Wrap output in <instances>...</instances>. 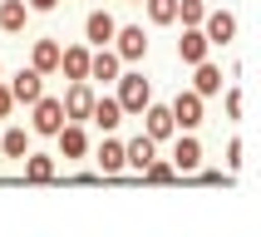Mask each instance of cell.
Wrapping results in <instances>:
<instances>
[{
  "instance_id": "cell-9",
  "label": "cell",
  "mask_w": 261,
  "mask_h": 237,
  "mask_svg": "<svg viewBox=\"0 0 261 237\" xmlns=\"http://www.w3.org/2000/svg\"><path fill=\"white\" fill-rule=\"evenodd\" d=\"M173 168H177V178L202 168V144H197V133H192V129L177 138V148H173Z\"/></svg>"
},
{
  "instance_id": "cell-21",
  "label": "cell",
  "mask_w": 261,
  "mask_h": 237,
  "mask_svg": "<svg viewBox=\"0 0 261 237\" xmlns=\"http://www.w3.org/2000/svg\"><path fill=\"white\" fill-rule=\"evenodd\" d=\"M25 20H30V5H25V0H0V30H5V35H20Z\"/></svg>"
},
{
  "instance_id": "cell-25",
  "label": "cell",
  "mask_w": 261,
  "mask_h": 237,
  "mask_svg": "<svg viewBox=\"0 0 261 237\" xmlns=\"http://www.w3.org/2000/svg\"><path fill=\"white\" fill-rule=\"evenodd\" d=\"M143 178H148V183H173V178H177V168H173V158H168V163H163V158H153V163L143 168Z\"/></svg>"
},
{
  "instance_id": "cell-6",
  "label": "cell",
  "mask_w": 261,
  "mask_h": 237,
  "mask_svg": "<svg viewBox=\"0 0 261 237\" xmlns=\"http://www.w3.org/2000/svg\"><path fill=\"white\" fill-rule=\"evenodd\" d=\"M138 118H143V133L153 138V144H163V138H173V133H177L173 114H168V104H153V99H148V109H143Z\"/></svg>"
},
{
  "instance_id": "cell-14",
  "label": "cell",
  "mask_w": 261,
  "mask_h": 237,
  "mask_svg": "<svg viewBox=\"0 0 261 237\" xmlns=\"http://www.w3.org/2000/svg\"><path fill=\"white\" fill-rule=\"evenodd\" d=\"M59 50H64L59 40H35V50H30V69H40L44 79L59 74Z\"/></svg>"
},
{
  "instance_id": "cell-1",
  "label": "cell",
  "mask_w": 261,
  "mask_h": 237,
  "mask_svg": "<svg viewBox=\"0 0 261 237\" xmlns=\"http://www.w3.org/2000/svg\"><path fill=\"white\" fill-rule=\"evenodd\" d=\"M114 99H118L123 114L138 118V114L148 109V99H153V84H148L143 74H118V94H114Z\"/></svg>"
},
{
  "instance_id": "cell-11",
  "label": "cell",
  "mask_w": 261,
  "mask_h": 237,
  "mask_svg": "<svg viewBox=\"0 0 261 237\" xmlns=\"http://www.w3.org/2000/svg\"><path fill=\"white\" fill-rule=\"evenodd\" d=\"M114 30H118V20H114L109 10H89V15H84V40L94 44V50L114 40Z\"/></svg>"
},
{
  "instance_id": "cell-5",
  "label": "cell",
  "mask_w": 261,
  "mask_h": 237,
  "mask_svg": "<svg viewBox=\"0 0 261 237\" xmlns=\"http://www.w3.org/2000/svg\"><path fill=\"white\" fill-rule=\"evenodd\" d=\"M64 118H74V124H84L89 109H94V84L89 79H69V89H64Z\"/></svg>"
},
{
  "instance_id": "cell-19",
  "label": "cell",
  "mask_w": 261,
  "mask_h": 237,
  "mask_svg": "<svg viewBox=\"0 0 261 237\" xmlns=\"http://www.w3.org/2000/svg\"><path fill=\"white\" fill-rule=\"evenodd\" d=\"M59 69L69 74V79H89V44H69V50H59Z\"/></svg>"
},
{
  "instance_id": "cell-30",
  "label": "cell",
  "mask_w": 261,
  "mask_h": 237,
  "mask_svg": "<svg viewBox=\"0 0 261 237\" xmlns=\"http://www.w3.org/2000/svg\"><path fill=\"white\" fill-rule=\"evenodd\" d=\"M133 5H143V0H133Z\"/></svg>"
},
{
  "instance_id": "cell-10",
  "label": "cell",
  "mask_w": 261,
  "mask_h": 237,
  "mask_svg": "<svg viewBox=\"0 0 261 237\" xmlns=\"http://www.w3.org/2000/svg\"><path fill=\"white\" fill-rule=\"evenodd\" d=\"M207 55H212V44H207L202 25H182V40H177V59H182V64H197V59H207Z\"/></svg>"
},
{
  "instance_id": "cell-16",
  "label": "cell",
  "mask_w": 261,
  "mask_h": 237,
  "mask_svg": "<svg viewBox=\"0 0 261 237\" xmlns=\"http://www.w3.org/2000/svg\"><path fill=\"white\" fill-rule=\"evenodd\" d=\"M118 69H123V59H118L109 44H99V50L89 55V79H103V84H109V79H118Z\"/></svg>"
},
{
  "instance_id": "cell-20",
  "label": "cell",
  "mask_w": 261,
  "mask_h": 237,
  "mask_svg": "<svg viewBox=\"0 0 261 237\" xmlns=\"http://www.w3.org/2000/svg\"><path fill=\"white\" fill-rule=\"evenodd\" d=\"M89 118H94L103 133H114L118 124H123V109H118V99H99V94H94V109H89Z\"/></svg>"
},
{
  "instance_id": "cell-15",
  "label": "cell",
  "mask_w": 261,
  "mask_h": 237,
  "mask_svg": "<svg viewBox=\"0 0 261 237\" xmlns=\"http://www.w3.org/2000/svg\"><path fill=\"white\" fill-rule=\"evenodd\" d=\"M20 163H25V183H55L59 178V163L49 158V153H35V148H30Z\"/></svg>"
},
{
  "instance_id": "cell-13",
  "label": "cell",
  "mask_w": 261,
  "mask_h": 237,
  "mask_svg": "<svg viewBox=\"0 0 261 237\" xmlns=\"http://www.w3.org/2000/svg\"><path fill=\"white\" fill-rule=\"evenodd\" d=\"M153 158H158V144H153L148 133H138V138H128V144H123V168H138V173H143Z\"/></svg>"
},
{
  "instance_id": "cell-2",
  "label": "cell",
  "mask_w": 261,
  "mask_h": 237,
  "mask_svg": "<svg viewBox=\"0 0 261 237\" xmlns=\"http://www.w3.org/2000/svg\"><path fill=\"white\" fill-rule=\"evenodd\" d=\"M30 109H35V114H30V133H40V138H55L59 124H64V104H59L55 94H40Z\"/></svg>"
},
{
  "instance_id": "cell-12",
  "label": "cell",
  "mask_w": 261,
  "mask_h": 237,
  "mask_svg": "<svg viewBox=\"0 0 261 237\" xmlns=\"http://www.w3.org/2000/svg\"><path fill=\"white\" fill-rule=\"evenodd\" d=\"M10 94H15V104H35V99L44 94V74H40V69L10 74Z\"/></svg>"
},
{
  "instance_id": "cell-27",
  "label": "cell",
  "mask_w": 261,
  "mask_h": 237,
  "mask_svg": "<svg viewBox=\"0 0 261 237\" xmlns=\"http://www.w3.org/2000/svg\"><path fill=\"white\" fill-rule=\"evenodd\" d=\"M15 114V94H10V84L0 79V118H10Z\"/></svg>"
},
{
  "instance_id": "cell-31",
  "label": "cell",
  "mask_w": 261,
  "mask_h": 237,
  "mask_svg": "<svg viewBox=\"0 0 261 237\" xmlns=\"http://www.w3.org/2000/svg\"><path fill=\"white\" fill-rule=\"evenodd\" d=\"M0 74H5V64H0Z\"/></svg>"
},
{
  "instance_id": "cell-23",
  "label": "cell",
  "mask_w": 261,
  "mask_h": 237,
  "mask_svg": "<svg viewBox=\"0 0 261 237\" xmlns=\"http://www.w3.org/2000/svg\"><path fill=\"white\" fill-rule=\"evenodd\" d=\"M148 20H153V25H173L177 20V0H148Z\"/></svg>"
},
{
  "instance_id": "cell-7",
  "label": "cell",
  "mask_w": 261,
  "mask_h": 237,
  "mask_svg": "<svg viewBox=\"0 0 261 237\" xmlns=\"http://www.w3.org/2000/svg\"><path fill=\"white\" fill-rule=\"evenodd\" d=\"M202 35H207V44H232L237 40V15L232 10H207L202 15Z\"/></svg>"
},
{
  "instance_id": "cell-26",
  "label": "cell",
  "mask_w": 261,
  "mask_h": 237,
  "mask_svg": "<svg viewBox=\"0 0 261 237\" xmlns=\"http://www.w3.org/2000/svg\"><path fill=\"white\" fill-rule=\"evenodd\" d=\"M247 114V94L242 89H227V118H242Z\"/></svg>"
},
{
  "instance_id": "cell-22",
  "label": "cell",
  "mask_w": 261,
  "mask_h": 237,
  "mask_svg": "<svg viewBox=\"0 0 261 237\" xmlns=\"http://www.w3.org/2000/svg\"><path fill=\"white\" fill-rule=\"evenodd\" d=\"M0 153H5V158H25L30 153V133L25 129H5L0 133Z\"/></svg>"
},
{
  "instance_id": "cell-3",
  "label": "cell",
  "mask_w": 261,
  "mask_h": 237,
  "mask_svg": "<svg viewBox=\"0 0 261 237\" xmlns=\"http://www.w3.org/2000/svg\"><path fill=\"white\" fill-rule=\"evenodd\" d=\"M109 50H114L123 64L143 59V55H148V35H143V25H118V30H114V40H109Z\"/></svg>"
},
{
  "instance_id": "cell-29",
  "label": "cell",
  "mask_w": 261,
  "mask_h": 237,
  "mask_svg": "<svg viewBox=\"0 0 261 237\" xmlns=\"http://www.w3.org/2000/svg\"><path fill=\"white\" fill-rule=\"evenodd\" d=\"M25 5H30V15H49L59 0H25Z\"/></svg>"
},
{
  "instance_id": "cell-4",
  "label": "cell",
  "mask_w": 261,
  "mask_h": 237,
  "mask_svg": "<svg viewBox=\"0 0 261 237\" xmlns=\"http://www.w3.org/2000/svg\"><path fill=\"white\" fill-rule=\"evenodd\" d=\"M202 104H207V99L197 94V89H182V94L168 104V114H173V124H177V129L188 133V129H197V124H202Z\"/></svg>"
},
{
  "instance_id": "cell-17",
  "label": "cell",
  "mask_w": 261,
  "mask_h": 237,
  "mask_svg": "<svg viewBox=\"0 0 261 237\" xmlns=\"http://www.w3.org/2000/svg\"><path fill=\"white\" fill-rule=\"evenodd\" d=\"M192 89H197L202 99H212V94H222V69L212 64V59H197V64H192Z\"/></svg>"
},
{
  "instance_id": "cell-8",
  "label": "cell",
  "mask_w": 261,
  "mask_h": 237,
  "mask_svg": "<svg viewBox=\"0 0 261 237\" xmlns=\"http://www.w3.org/2000/svg\"><path fill=\"white\" fill-rule=\"evenodd\" d=\"M59 158H84L89 153V133H84V124H74V118H64L59 124Z\"/></svg>"
},
{
  "instance_id": "cell-28",
  "label": "cell",
  "mask_w": 261,
  "mask_h": 237,
  "mask_svg": "<svg viewBox=\"0 0 261 237\" xmlns=\"http://www.w3.org/2000/svg\"><path fill=\"white\" fill-rule=\"evenodd\" d=\"M242 153H247V144L232 138V144H227V168H242Z\"/></svg>"
},
{
  "instance_id": "cell-18",
  "label": "cell",
  "mask_w": 261,
  "mask_h": 237,
  "mask_svg": "<svg viewBox=\"0 0 261 237\" xmlns=\"http://www.w3.org/2000/svg\"><path fill=\"white\" fill-rule=\"evenodd\" d=\"M94 158H99V173H123V138H103L99 148H94Z\"/></svg>"
},
{
  "instance_id": "cell-24",
  "label": "cell",
  "mask_w": 261,
  "mask_h": 237,
  "mask_svg": "<svg viewBox=\"0 0 261 237\" xmlns=\"http://www.w3.org/2000/svg\"><path fill=\"white\" fill-rule=\"evenodd\" d=\"M202 15H207V0H177V20L182 25H202Z\"/></svg>"
}]
</instances>
